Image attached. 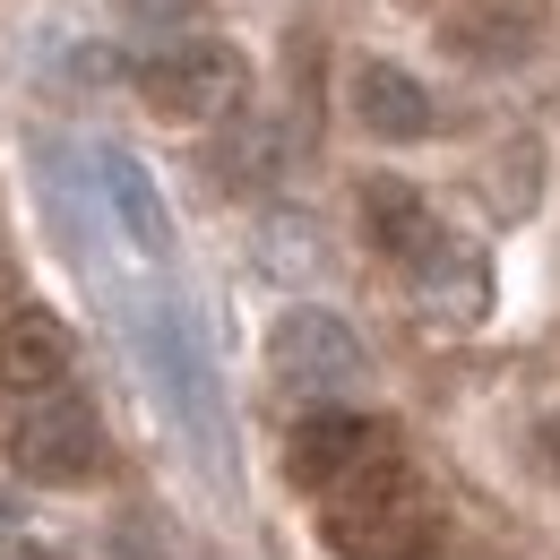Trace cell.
<instances>
[{
  "mask_svg": "<svg viewBox=\"0 0 560 560\" xmlns=\"http://www.w3.org/2000/svg\"><path fill=\"white\" fill-rule=\"evenodd\" d=\"M95 182H104V199H113V215H121L130 250H139V259H164V250H173V215H164V199H155V182H147L139 155L104 147V155H95Z\"/></svg>",
  "mask_w": 560,
  "mask_h": 560,
  "instance_id": "obj_10",
  "label": "cell"
},
{
  "mask_svg": "<svg viewBox=\"0 0 560 560\" xmlns=\"http://www.w3.org/2000/svg\"><path fill=\"white\" fill-rule=\"evenodd\" d=\"M70 362H78V337L44 302H26V311L0 319V388H9L18 406H26V397H61V388H70Z\"/></svg>",
  "mask_w": 560,
  "mask_h": 560,
  "instance_id": "obj_6",
  "label": "cell"
},
{
  "mask_svg": "<svg viewBox=\"0 0 560 560\" xmlns=\"http://www.w3.org/2000/svg\"><path fill=\"white\" fill-rule=\"evenodd\" d=\"M9 560H61V552H44V544H18V552H9Z\"/></svg>",
  "mask_w": 560,
  "mask_h": 560,
  "instance_id": "obj_14",
  "label": "cell"
},
{
  "mask_svg": "<svg viewBox=\"0 0 560 560\" xmlns=\"http://www.w3.org/2000/svg\"><path fill=\"white\" fill-rule=\"evenodd\" d=\"M457 544L448 509L406 475V457L371 483H353L346 500H328V552L337 560H440Z\"/></svg>",
  "mask_w": 560,
  "mask_h": 560,
  "instance_id": "obj_1",
  "label": "cell"
},
{
  "mask_svg": "<svg viewBox=\"0 0 560 560\" xmlns=\"http://www.w3.org/2000/svg\"><path fill=\"white\" fill-rule=\"evenodd\" d=\"M215 173H224V182H259V173H268V130L224 139V147H215Z\"/></svg>",
  "mask_w": 560,
  "mask_h": 560,
  "instance_id": "obj_12",
  "label": "cell"
},
{
  "mask_svg": "<svg viewBox=\"0 0 560 560\" xmlns=\"http://www.w3.org/2000/svg\"><path fill=\"white\" fill-rule=\"evenodd\" d=\"M9 466L26 475V483H44V491H78V483H95L104 475V422H95V406L86 397H26L18 415H9Z\"/></svg>",
  "mask_w": 560,
  "mask_h": 560,
  "instance_id": "obj_3",
  "label": "cell"
},
{
  "mask_svg": "<svg viewBox=\"0 0 560 560\" xmlns=\"http://www.w3.org/2000/svg\"><path fill=\"white\" fill-rule=\"evenodd\" d=\"M544 440H552V457H560V415H552V431H544Z\"/></svg>",
  "mask_w": 560,
  "mask_h": 560,
  "instance_id": "obj_16",
  "label": "cell"
},
{
  "mask_svg": "<svg viewBox=\"0 0 560 560\" xmlns=\"http://www.w3.org/2000/svg\"><path fill=\"white\" fill-rule=\"evenodd\" d=\"M130 86H139V104L155 121H224L250 95V61L224 35H164L130 70Z\"/></svg>",
  "mask_w": 560,
  "mask_h": 560,
  "instance_id": "obj_2",
  "label": "cell"
},
{
  "mask_svg": "<svg viewBox=\"0 0 560 560\" xmlns=\"http://www.w3.org/2000/svg\"><path fill=\"white\" fill-rule=\"evenodd\" d=\"M121 18H130V26H190L199 0H121Z\"/></svg>",
  "mask_w": 560,
  "mask_h": 560,
  "instance_id": "obj_13",
  "label": "cell"
},
{
  "mask_svg": "<svg viewBox=\"0 0 560 560\" xmlns=\"http://www.w3.org/2000/svg\"><path fill=\"white\" fill-rule=\"evenodd\" d=\"M388 466H397V431L371 415H346V406H311L284 440V475L319 500H346L353 483H371Z\"/></svg>",
  "mask_w": 560,
  "mask_h": 560,
  "instance_id": "obj_4",
  "label": "cell"
},
{
  "mask_svg": "<svg viewBox=\"0 0 560 560\" xmlns=\"http://www.w3.org/2000/svg\"><path fill=\"white\" fill-rule=\"evenodd\" d=\"M52 61H61L70 86H113V78H130V61H121V44H113V35H78V44H61Z\"/></svg>",
  "mask_w": 560,
  "mask_h": 560,
  "instance_id": "obj_11",
  "label": "cell"
},
{
  "mask_svg": "<svg viewBox=\"0 0 560 560\" xmlns=\"http://www.w3.org/2000/svg\"><path fill=\"white\" fill-rule=\"evenodd\" d=\"M346 95H353V121H362L371 139H388V147L431 139V86H422L415 70H397V61H353Z\"/></svg>",
  "mask_w": 560,
  "mask_h": 560,
  "instance_id": "obj_7",
  "label": "cell"
},
{
  "mask_svg": "<svg viewBox=\"0 0 560 560\" xmlns=\"http://www.w3.org/2000/svg\"><path fill=\"white\" fill-rule=\"evenodd\" d=\"M406 277H415V302H422L431 328H475V319L491 311L483 250H466V242H448V233H440V250H431L422 268H406Z\"/></svg>",
  "mask_w": 560,
  "mask_h": 560,
  "instance_id": "obj_9",
  "label": "cell"
},
{
  "mask_svg": "<svg viewBox=\"0 0 560 560\" xmlns=\"http://www.w3.org/2000/svg\"><path fill=\"white\" fill-rule=\"evenodd\" d=\"M268 371H277V388L311 397V406H328V397H346V388L371 371V362H362V337H353L337 311H319V302H293L277 328H268Z\"/></svg>",
  "mask_w": 560,
  "mask_h": 560,
  "instance_id": "obj_5",
  "label": "cell"
},
{
  "mask_svg": "<svg viewBox=\"0 0 560 560\" xmlns=\"http://www.w3.org/2000/svg\"><path fill=\"white\" fill-rule=\"evenodd\" d=\"M440 560H491V552H466V544H448V552H440Z\"/></svg>",
  "mask_w": 560,
  "mask_h": 560,
  "instance_id": "obj_15",
  "label": "cell"
},
{
  "mask_svg": "<svg viewBox=\"0 0 560 560\" xmlns=\"http://www.w3.org/2000/svg\"><path fill=\"white\" fill-rule=\"evenodd\" d=\"M362 233H371V250H388L397 268H422V259L440 250L431 199H422L415 182H397V173H371V182H362Z\"/></svg>",
  "mask_w": 560,
  "mask_h": 560,
  "instance_id": "obj_8",
  "label": "cell"
}]
</instances>
